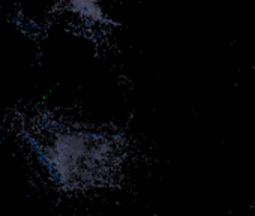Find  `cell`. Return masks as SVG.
Returning <instances> with one entry per match:
<instances>
[{"label": "cell", "mask_w": 255, "mask_h": 216, "mask_svg": "<svg viewBox=\"0 0 255 216\" xmlns=\"http://www.w3.org/2000/svg\"><path fill=\"white\" fill-rule=\"evenodd\" d=\"M44 159L65 189L101 188L122 168V140L108 132L65 129L45 143Z\"/></svg>", "instance_id": "6da1fadb"}]
</instances>
